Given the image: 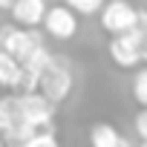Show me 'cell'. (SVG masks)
Returning <instances> with one entry per match:
<instances>
[{
  "instance_id": "6da1fadb",
  "label": "cell",
  "mask_w": 147,
  "mask_h": 147,
  "mask_svg": "<svg viewBox=\"0 0 147 147\" xmlns=\"http://www.w3.org/2000/svg\"><path fill=\"white\" fill-rule=\"evenodd\" d=\"M144 38H147V29H141V26L115 35L110 40V58L115 61V66H121V69L138 66L141 63V52H144Z\"/></svg>"
},
{
  "instance_id": "7a4b0ae2",
  "label": "cell",
  "mask_w": 147,
  "mask_h": 147,
  "mask_svg": "<svg viewBox=\"0 0 147 147\" xmlns=\"http://www.w3.org/2000/svg\"><path fill=\"white\" fill-rule=\"evenodd\" d=\"M38 92H40L49 104L66 101L69 92H72V72H69V66L52 61V63L40 72V78H38Z\"/></svg>"
},
{
  "instance_id": "3957f363",
  "label": "cell",
  "mask_w": 147,
  "mask_h": 147,
  "mask_svg": "<svg viewBox=\"0 0 147 147\" xmlns=\"http://www.w3.org/2000/svg\"><path fill=\"white\" fill-rule=\"evenodd\" d=\"M18 107H20V118L35 130H52V118H55V104H49L40 92H20L18 95Z\"/></svg>"
},
{
  "instance_id": "277c9868",
  "label": "cell",
  "mask_w": 147,
  "mask_h": 147,
  "mask_svg": "<svg viewBox=\"0 0 147 147\" xmlns=\"http://www.w3.org/2000/svg\"><path fill=\"white\" fill-rule=\"evenodd\" d=\"M98 18H101L104 32H110V35H121V32H130L138 26V9L130 6L127 0H107Z\"/></svg>"
},
{
  "instance_id": "5b68a950",
  "label": "cell",
  "mask_w": 147,
  "mask_h": 147,
  "mask_svg": "<svg viewBox=\"0 0 147 147\" xmlns=\"http://www.w3.org/2000/svg\"><path fill=\"white\" fill-rule=\"evenodd\" d=\"M43 29L55 38V40H72L78 32V18L69 6H46L43 15Z\"/></svg>"
},
{
  "instance_id": "8992f818",
  "label": "cell",
  "mask_w": 147,
  "mask_h": 147,
  "mask_svg": "<svg viewBox=\"0 0 147 147\" xmlns=\"http://www.w3.org/2000/svg\"><path fill=\"white\" fill-rule=\"evenodd\" d=\"M38 43H40V35L32 32V29H15V26H3L0 29V49L9 52L15 61L26 58Z\"/></svg>"
},
{
  "instance_id": "52a82bcc",
  "label": "cell",
  "mask_w": 147,
  "mask_h": 147,
  "mask_svg": "<svg viewBox=\"0 0 147 147\" xmlns=\"http://www.w3.org/2000/svg\"><path fill=\"white\" fill-rule=\"evenodd\" d=\"M12 18L18 26L23 29H35L43 23V15H46V0H15L12 3Z\"/></svg>"
},
{
  "instance_id": "ba28073f",
  "label": "cell",
  "mask_w": 147,
  "mask_h": 147,
  "mask_svg": "<svg viewBox=\"0 0 147 147\" xmlns=\"http://www.w3.org/2000/svg\"><path fill=\"white\" fill-rule=\"evenodd\" d=\"M90 144H92V147H130V141H127L113 124H107V121L92 124V130H90Z\"/></svg>"
},
{
  "instance_id": "9c48e42d",
  "label": "cell",
  "mask_w": 147,
  "mask_h": 147,
  "mask_svg": "<svg viewBox=\"0 0 147 147\" xmlns=\"http://www.w3.org/2000/svg\"><path fill=\"white\" fill-rule=\"evenodd\" d=\"M52 61H55V58H52V52H49L43 43H38V46H35L26 58H20L18 63H20V69H23V72H32L35 78H40V72H43Z\"/></svg>"
},
{
  "instance_id": "30bf717a",
  "label": "cell",
  "mask_w": 147,
  "mask_h": 147,
  "mask_svg": "<svg viewBox=\"0 0 147 147\" xmlns=\"http://www.w3.org/2000/svg\"><path fill=\"white\" fill-rule=\"evenodd\" d=\"M15 124H26V121L20 118L18 95H6V98H0V133L12 130Z\"/></svg>"
},
{
  "instance_id": "8fae6325",
  "label": "cell",
  "mask_w": 147,
  "mask_h": 147,
  "mask_svg": "<svg viewBox=\"0 0 147 147\" xmlns=\"http://www.w3.org/2000/svg\"><path fill=\"white\" fill-rule=\"evenodd\" d=\"M18 81H20V63L0 49V87L6 90H18Z\"/></svg>"
},
{
  "instance_id": "7c38bea8",
  "label": "cell",
  "mask_w": 147,
  "mask_h": 147,
  "mask_svg": "<svg viewBox=\"0 0 147 147\" xmlns=\"http://www.w3.org/2000/svg\"><path fill=\"white\" fill-rule=\"evenodd\" d=\"M107 3V0H63V6H69L75 15H98L101 12V6Z\"/></svg>"
},
{
  "instance_id": "4fadbf2b",
  "label": "cell",
  "mask_w": 147,
  "mask_h": 147,
  "mask_svg": "<svg viewBox=\"0 0 147 147\" xmlns=\"http://www.w3.org/2000/svg\"><path fill=\"white\" fill-rule=\"evenodd\" d=\"M133 98H136L141 107H147V66L138 69L136 78H133Z\"/></svg>"
},
{
  "instance_id": "5bb4252c",
  "label": "cell",
  "mask_w": 147,
  "mask_h": 147,
  "mask_svg": "<svg viewBox=\"0 0 147 147\" xmlns=\"http://www.w3.org/2000/svg\"><path fill=\"white\" fill-rule=\"evenodd\" d=\"M26 147H61V144L55 138V130H40L26 141Z\"/></svg>"
},
{
  "instance_id": "9a60e30c",
  "label": "cell",
  "mask_w": 147,
  "mask_h": 147,
  "mask_svg": "<svg viewBox=\"0 0 147 147\" xmlns=\"http://www.w3.org/2000/svg\"><path fill=\"white\" fill-rule=\"evenodd\" d=\"M136 133H138V138H141V141H147V107L136 115Z\"/></svg>"
},
{
  "instance_id": "2e32d148",
  "label": "cell",
  "mask_w": 147,
  "mask_h": 147,
  "mask_svg": "<svg viewBox=\"0 0 147 147\" xmlns=\"http://www.w3.org/2000/svg\"><path fill=\"white\" fill-rule=\"evenodd\" d=\"M12 3L15 0H0V9H12Z\"/></svg>"
},
{
  "instance_id": "e0dca14e",
  "label": "cell",
  "mask_w": 147,
  "mask_h": 147,
  "mask_svg": "<svg viewBox=\"0 0 147 147\" xmlns=\"http://www.w3.org/2000/svg\"><path fill=\"white\" fill-rule=\"evenodd\" d=\"M141 61L147 63V38H144V52H141Z\"/></svg>"
},
{
  "instance_id": "ac0fdd59",
  "label": "cell",
  "mask_w": 147,
  "mask_h": 147,
  "mask_svg": "<svg viewBox=\"0 0 147 147\" xmlns=\"http://www.w3.org/2000/svg\"><path fill=\"white\" fill-rule=\"evenodd\" d=\"M0 147H6V144H3V138H0Z\"/></svg>"
},
{
  "instance_id": "d6986e66",
  "label": "cell",
  "mask_w": 147,
  "mask_h": 147,
  "mask_svg": "<svg viewBox=\"0 0 147 147\" xmlns=\"http://www.w3.org/2000/svg\"><path fill=\"white\" fill-rule=\"evenodd\" d=\"M141 147H147V141H141Z\"/></svg>"
}]
</instances>
